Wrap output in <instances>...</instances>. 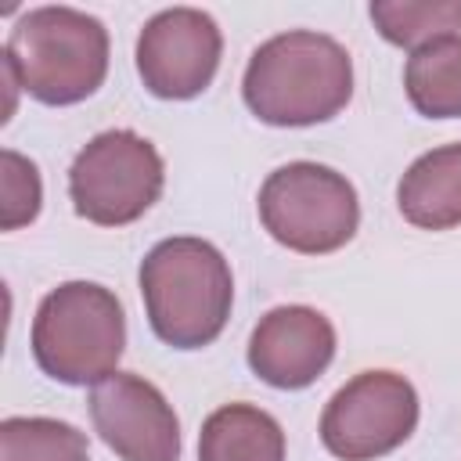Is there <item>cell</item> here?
<instances>
[{"label":"cell","mask_w":461,"mask_h":461,"mask_svg":"<svg viewBox=\"0 0 461 461\" xmlns=\"http://www.w3.org/2000/svg\"><path fill=\"white\" fill-rule=\"evenodd\" d=\"M198 461H285V432L256 403H223L202 421Z\"/></svg>","instance_id":"7c38bea8"},{"label":"cell","mask_w":461,"mask_h":461,"mask_svg":"<svg viewBox=\"0 0 461 461\" xmlns=\"http://www.w3.org/2000/svg\"><path fill=\"white\" fill-rule=\"evenodd\" d=\"M259 220L277 245L303 256H324L353 241L360 227L357 187L331 166L288 162L263 180Z\"/></svg>","instance_id":"5b68a950"},{"label":"cell","mask_w":461,"mask_h":461,"mask_svg":"<svg viewBox=\"0 0 461 461\" xmlns=\"http://www.w3.org/2000/svg\"><path fill=\"white\" fill-rule=\"evenodd\" d=\"M4 65L43 104L86 101L108 76V29L94 14L65 4L32 7L14 22Z\"/></svg>","instance_id":"3957f363"},{"label":"cell","mask_w":461,"mask_h":461,"mask_svg":"<svg viewBox=\"0 0 461 461\" xmlns=\"http://www.w3.org/2000/svg\"><path fill=\"white\" fill-rule=\"evenodd\" d=\"M97 436L122 461H180V421L158 385L133 371H115L90 393Z\"/></svg>","instance_id":"9c48e42d"},{"label":"cell","mask_w":461,"mask_h":461,"mask_svg":"<svg viewBox=\"0 0 461 461\" xmlns=\"http://www.w3.org/2000/svg\"><path fill=\"white\" fill-rule=\"evenodd\" d=\"M223 54V36L212 14L198 7H166L144 22L137 36V72L148 94L162 101L198 97Z\"/></svg>","instance_id":"ba28073f"},{"label":"cell","mask_w":461,"mask_h":461,"mask_svg":"<svg viewBox=\"0 0 461 461\" xmlns=\"http://www.w3.org/2000/svg\"><path fill=\"white\" fill-rule=\"evenodd\" d=\"M0 461H90V443L58 418H4Z\"/></svg>","instance_id":"9a60e30c"},{"label":"cell","mask_w":461,"mask_h":461,"mask_svg":"<svg viewBox=\"0 0 461 461\" xmlns=\"http://www.w3.org/2000/svg\"><path fill=\"white\" fill-rule=\"evenodd\" d=\"M166 166L158 148L133 130H104L90 137L68 169V198L76 216L97 227L140 220L162 194Z\"/></svg>","instance_id":"8992f818"},{"label":"cell","mask_w":461,"mask_h":461,"mask_svg":"<svg viewBox=\"0 0 461 461\" xmlns=\"http://www.w3.org/2000/svg\"><path fill=\"white\" fill-rule=\"evenodd\" d=\"M335 357V328L313 306H274L249 339V367L274 389L313 385Z\"/></svg>","instance_id":"30bf717a"},{"label":"cell","mask_w":461,"mask_h":461,"mask_svg":"<svg viewBox=\"0 0 461 461\" xmlns=\"http://www.w3.org/2000/svg\"><path fill=\"white\" fill-rule=\"evenodd\" d=\"M241 97L249 112L270 126L328 122L353 97V58L324 32H277L252 50Z\"/></svg>","instance_id":"6da1fadb"},{"label":"cell","mask_w":461,"mask_h":461,"mask_svg":"<svg viewBox=\"0 0 461 461\" xmlns=\"http://www.w3.org/2000/svg\"><path fill=\"white\" fill-rule=\"evenodd\" d=\"M418 393L396 371L353 375L321 414V443L342 461H375L411 439Z\"/></svg>","instance_id":"52a82bcc"},{"label":"cell","mask_w":461,"mask_h":461,"mask_svg":"<svg viewBox=\"0 0 461 461\" xmlns=\"http://www.w3.org/2000/svg\"><path fill=\"white\" fill-rule=\"evenodd\" d=\"M371 22L382 40L418 50L439 36H457L461 0H375Z\"/></svg>","instance_id":"5bb4252c"},{"label":"cell","mask_w":461,"mask_h":461,"mask_svg":"<svg viewBox=\"0 0 461 461\" xmlns=\"http://www.w3.org/2000/svg\"><path fill=\"white\" fill-rule=\"evenodd\" d=\"M403 90L425 119H461V36H439L411 50Z\"/></svg>","instance_id":"4fadbf2b"},{"label":"cell","mask_w":461,"mask_h":461,"mask_svg":"<svg viewBox=\"0 0 461 461\" xmlns=\"http://www.w3.org/2000/svg\"><path fill=\"white\" fill-rule=\"evenodd\" d=\"M4 166V212H0V227L4 230H18L22 223H32L43 202V184H40V169L36 162H29L25 155L4 148L0 155Z\"/></svg>","instance_id":"2e32d148"},{"label":"cell","mask_w":461,"mask_h":461,"mask_svg":"<svg viewBox=\"0 0 461 461\" xmlns=\"http://www.w3.org/2000/svg\"><path fill=\"white\" fill-rule=\"evenodd\" d=\"M140 295L151 331L173 349L216 342L230 317L234 277L223 252L205 238H166L140 259Z\"/></svg>","instance_id":"7a4b0ae2"},{"label":"cell","mask_w":461,"mask_h":461,"mask_svg":"<svg viewBox=\"0 0 461 461\" xmlns=\"http://www.w3.org/2000/svg\"><path fill=\"white\" fill-rule=\"evenodd\" d=\"M396 205L421 230H450L461 223V140L418 155L396 184Z\"/></svg>","instance_id":"8fae6325"},{"label":"cell","mask_w":461,"mask_h":461,"mask_svg":"<svg viewBox=\"0 0 461 461\" xmlns=\"http://www.w3.org/2000/svg\"><path fill=\"white\" fill-rule=\"evenodd\" d=\"M126 346V313L112 288L65 281L47 292L32 317V357L65 385H97L115 375Z\"/></svg>","instance_id":"277c9868"}]
</instances>
